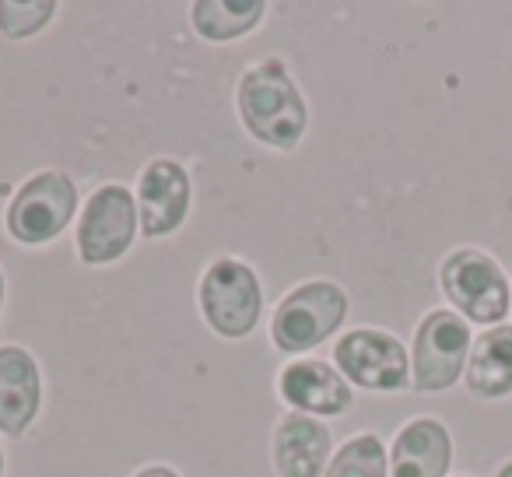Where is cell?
Listing matches in <instances>:
<instances>
[{"instance_id": "52a82bcc", "label": "cell", "mask_w": 512, "mask_h": 477, "mask_svg": "<svg viewBox=\"0 0 512 477\" xmlns=\"http://www.w3.org/2000/svg\"><path fill=\"white\" fill-rule=\"evenodd\" d=\"M470 355V330L449 309H435L414 334V390L439 393L460 379Z\"/></svg>"}, {"instance_id": "8992f818", "label": "cell", "mask_w": 512, "mask_h": 477, "mask_svg": "<svg viewBox=\"0 0 512 477\" xmlns=\"http://www.w3.org/2000/svg\"><path fill=\"white\" fill-rule=\"evenodd\" d=\"M442 292L474 323H502L509 313V281L481 250H456L442 264Z\"/></svg>"}, {"instance_id": "6da1fadb", "label": "cell", "mask_w": 512, "mask_h": 477, "mask_svg": "<svg viewBox=\"0 0 512 477\" xmlns=\"http://www.w3.org/2000/svg\"><path fill=\"white\" fill-rule=\"evenodd\" d=\"M235 102H239L242 127L267 148L292 151L309 127L306 99L278 57L260 60L242 74Z\"/></svg>"}, {"instance_id": "5bb4252c", "label": "cell", "mask_w": 512, "mask_h": 477, "mask_svg": "<svg viewBox=\"0 0 512 477\" xmlns=\"http://www.w3.org/2000/svg\"><path fill=\"white\" fill-rule=\"evenodd\" d=\"M467 390L484 400L512 393V327H491L474 341L467 362Z\"/></svg>"}, {"instance_id": "30bf717a", "label": "cell", "mask_w": 512, "mask_h": 477, "mask_svg": "<svg viewBox=\"0 0 512 477\" xmlns=\"http://www.w3.org/2000/svg\"><path fill=\"white\" fill-rule=\"evenodd\" d=\"M278 393L299 414H344L351 407V386L327 362L299 358L278 376Z\"/></svg>"}, {"instance_id": "d6986e66", "label": "cell", "mask_w": 512, "mask_h": 477, "mask_svg": "<svg viewBox=\"0 0 512 477\" xmlns=\"http://www.w3.org/2000/svg\"><path fill=\"white\" fill-rule=\"evenodd\" d=\"M495 477H512V463H505V467L502 470H498V474Z\"/></svg>"}, {"instance_id": "277c9868", "label": "cell", "mask_w": 512, "mask_h": 477, "mask_svg": "<svg viewBox=\"0 0 512 477\" xmlns=\"http://www.w3.org/2000/svg\"><path fill=\"white\" fill-rule=\"evenodd\" d=\"M78 207V186L67 172L46 169L25 179L18 193L8 204V232L22 246H43L53 243L74 218Z\"/></svg>"}, {"instance_id": "4fadbf2b", "label": "cell", "mask_w": 512, "mask_h": 477, "mask_svg": "<svg viewBox=\"0 0 512 477\" xmlns=\"http://www.w3.org/2000/svg\"><path fill=\"white\" fill-rule=\"evenodd\" d=\"M453 442L442 421L414 418L393 439L390 470L393 477H446Z\"/></svg>"}, {"instance_id": "2e32d148", "label": "cell", "mask_w": 512, "mask_h": 477, "mask_svg": "<svg viewBox=\"0 0 512 477\" xmlns=\"http://www.w3.org/2000/svg\"><path fill=\"white\" fill-rule=\"evenodd\" d=\"M323 477H386V449L379 435H355L334 453Z\"/></svg>"}, {"instance_id": "3957f363", "label": "cell", "mask_w": 512, "mask_h": 477, "mask_svg": "<svg viewBox=\"0 0 512 477\" xmlns=\"http://www.w3.org/2000/svg\"><path fill=\"white\" fill-rule=\"evenodd\" d=\"M200 313L207 327L218 337H246L253 334L260 309H264V292L249 264L235 257H218L200 278Z\"/></svg>"}, {"instance_id": "ac0fdd59", "label": "cell", "mask_w": 512, "mask_h": 477, "mask_svg": "<svg viewBox=\"0 0 512 477\" xmlns=\"http://www.w3.org/2000/svg\"><path fill=\"white\" fill-rule=\"evenodd\" d=\"M134 477H179L172 467H162V463H155V467H144V470H137Z\"/></svg>"}, {"instance_id": "5b68a950", "label": "cell", "mask_w": 512, "mask_h": 477, "mask_svg": "<svg viewBox=\"0 0 512 477\" xmlns=\"http://www.w3.org/2000/svg\"><path fill=\"white\" fill-rule=\"evenodd\" d=\"M137 235V200L127 186L106 183L85 200L78 221V257L88 267L120 260Z\"/></svg>"}, {"instance_id": "8fae6325", "label": "cell", "mask_w": 512, "mask_h": 477, "mask_svg": "<svg viewBox=\"0 0 512 477\" xmlns=\"http://www.w3.org/2000/svg\"><path fill=\"white\" fill-rule=\"evenodd\" d=\"M43 379H39L36 358L25 348L4 344L0 348V432L22 439L25 428L36 421Z\"/></svg>"}, {"instance_id": "44dd1931", "label": "cell", "mask_w": 512, "mask_h": 477, "mask_svg": "<svg viewBox=\"0 0 512 477\" xmlns=\"http://www.w3.org/2000/svg\"><path fill=\"white\" fill-rule=\"evenodd\" d=\"M0 477H4V453H0Z\"/></svg>"}, {"instance_id": "9c48e42d", "label": "cell", "mask_w": 512, "mask_h": 477, "mask_svg": "<svg viewBox=\"0 0 512 477\" xmlns=\"http://www.w3.org/2000/svg\"><path fill=\"white\" fill-rule=\"evenodd\" d=\"M193 186L190 172L176 162V158H155L144 165L141 179H137V218H141V232L148 239L158 235H172L190 214Z\"/></svg>"}, {"instance_id": "7c38bea8", "label": "cell", "mask_w": 512, "mask_h": 477, "mask_svg": "<svg viewBox=\"0 0 512 477\" xmlns=\"http://www.w3.org/2000/svg\"><path fill=\"white\" fill-rule=\"evenodd\" d=\"M330 460V428L313 414H285L274 428V470L278 477H323Z\"/></svg>"}, {"instance_id": "7a4b0ae2", "label": "cell", "mask_w": 512, "mask_h": 477, "mask_svg": "<svg viewBox=\"0 0 512 477\" xmlns=\"http://www.w3.org/2000/svg\"><path fill=\"white\" fill-rule=\"evenodd\" d=\"M348 316V295L334 281H306L292 288L274 309L271 341L285 355H302V351L323 344Z\"/></svg>"}, {"instance_id": "ba28073f", "label": "cell", "mask_w": 512, "mask_h": 477, "mask_svg": "<svg viewBox=\"0 0 512 477\" xmlns=\"http://www.w3.org/2000/svg\"><path fill=\"white\" fill-rule=\"evenodd\" d=\"M334 362L344 379L362 390L393 393L407 386V351L383 330H351L337 341Z\"/></svg>"}, {"instance_id": "9a60e30c", "label": "cell", "mask_w": 512, "mask_h": 477, "mask_svg": "<svg viewBox=\"0 0 512 477\" xmlns=\"http://www.w3.org/2000/svg\"><path fill=\"white\" fill-rule=\"evenodd\" d=\"M193 29L211 43H228L253 32L264 18V0H197L190 11Z\"/></svg>"}, {"instance_id": "e0dca14e", "label": "cell", "mask_w": 512, "mask_h": 477, "mask_svg": "<svg viewBox=\"0 0 512 477\" xmlns=\"http://www.w3.org/2000/svg\"><path fill=\"white\" fill-rule=\"evenodd\" d=\"M53 15H57V4H53V0H36V4L0 0V32H4L8 39L36 36L39 29L50 25Z\"/></svg>"}, {"instance_id": "ffe728a7", "label": "cell", "mask_w": 512, "mask_h": 477, "mask_svg": "<svg viewBox=\"0 0 512 477\" xmlns=\"http://www.w3.org/2000/svg\"><path fill=\"white\" fill-rule=\"evenodd\" d=\"M0 309H4V274H0Z\"/></svg>"}]
</instances>
